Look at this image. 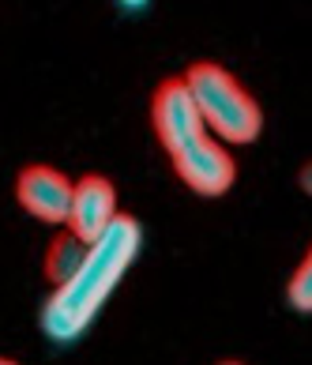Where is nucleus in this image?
I'll use <instances>...</instances> for the list:
<instances>
[{
	"label": "nucleus",
	"mask_w": 312,
	"mask_h": 365,
	"mask_svg": "<svg viewBox=\"0 0 312 365\" xmlns=\"http://www.w3.org/2000/svg\"><path fill=\"white\" fill-rule=\"evenodd\" d=\"M151 120L158 132V143L177 170V178L196 196H222L237 178V162L222 147V140L203 125L196 110V98L188 91L184 76L162 79L151 102Z\"/></svg>",
	"instance_id": "f03ea898"
},
{
	"label": "nucleus",
	"mask_w": 312,
	"mask_h": 365,
	"mask_svg": "<svg viewBox=\"0 0 312 365\" xmlns=\"http://www.w3.org/2000/svg\"><path fill=\"white\" fill-rule=\"evenodd\" d=\"M72 188L76 181H68L61 170L53 166H26L16 178V196L19 204L34 215L38 222L49 226H68V211H72Z\"/></svg>",
	"instance_id": "20e7f679"
},
{
	"label": "nucleus",
	"mask_w": 312,
	"mask_h": 365,
	"mask_svg": "<svg viewBox=\"0 0 312 365\" xmlns=\"http://www.w3.org/2000/svg\"><path fill=\"white\" fill-rule=\"evenodd\" d=\"M120 4H125V8H143L147 0H120Z\"/></svg>",
	"instance_id": "1a4fd4ad"
},
{
	"label": "nucleus",
	"mask_w": 312,
	"mask_h": 365,
	"mask_svg": "<svg viewBox=\"0 0 312 365\" xmlns=\"http://www.w3.org/2000/svg\"><path fill=\"white\" fill-rule=\"evenodd\" d=\"M286 297H290V305L297 313H312V245L305 252V260L297 264V272L286 287Z\"/></svg>",
	"instance_id": "0eeeda50"
},
{
	"label": "nucleus",
	"mask_w": 312,
	"mask_h": 365,
	"mask_svg": "<svg viewBox=\"0 0 312 365\" xmlns=\"http://www.w3.org/2000/svg\"><path fill=\"white\" fill-rule=\"evenodd\" d=\"M0 365H19V361H11V358H0Z\"/></svg>",
	"instance_id": "9d476101"
},
{
	"label": "nucleus",
	"mask_w": 312,
	"mask_h": 365,
	"mask_svg": "<svg viewBox=\"0 0 312 365\" xmlns=\"http://www.w3.org/2000/svg\"><path fill=\"white\" fill-rule=\"evenodd\" d=\"M219 365H241V361H219Z\"/></svg>",
	"instance_id": "9b49d317"
},
{
	"label": "nucleus",
	"mask_w": 312,
	"mask_h": 365,
	"mask_svg": "<svg viewBox=\"0 0 312 365\" xmlns=\"http://www.w3.org/2000/svg\"><path fill=\"white\" fill-rule=\"evenodd\" d=\"M301 188H305V192L312 196V162H308V166L301 170Z\"/></svg>",
	"instance_id": "6e6552de"
},
{
	"label": "nucleus",
	"mask_w": 312,
	"mask_h": 365,
	"mask_svg": "<svg viewBox=\"0 0 312 365\" xmlns=\"http://www.w3.org/2000/svg\"><path fill=\"white\" fill-rule=\"evenodd\" d=\"M143 245V230L132 215H117L113 226L87 249L79 272L53 287V294L42 305V331L53 343H72L79 339L94 317L102 313V305L110 302V294L120 287V279L132 267V260L140 256Z\"/></svg>",
	"instance_id": "f257e3e1"
},
{
	"label": "nucleus",
	"mask_w": 312,
	"mask_h": 365,
	"mask_svg": "<svg viewBox=\"0 0 312 365\" xmlns=\"http://www.w3.org/2000/svg\"><path fill=\"white\" fill-rule=\"evenodd\" d=\"M184 83L196 98V110L222 143H252L264 128V113L256 98L229 76L222 64L196 61L184 72Z\"/></svg>",
	"instance_id": "7ed1b4c3"
},
{
	"label": "nucleus",
	"mask_w": 312,
	"mask_h": 365,
	"mask_svg": "<svg viewBox=\"0 0 312 365\" xmlns=\"http://www.w3.org/2000/svg\"><path fill=\"white\" fill-rule=\"evenodd\" d=\"M117 219V188L110 178H102V173H87V178H79L76 188H72V211H68V230L79 234L94 245L105 230L113 226Z\"/></svg>",
	"instance_id": "39448f33"
},
{
	"label": "nucleus",
	"mask_w": 312,
	"mask_h": 365,
	"mask_svg": "<svg viewBox=\"0 0 312 365\" xmlns=\"http://www.w3.org/2000/svg\"><path fill=\"white\" fill-rule=\"evenodd\" d=\"M87 241L72 234V230H64V234H57L49 241V249H46V279L53 282V287H61V282H68L76 272H79V264H83V256H87Z\"/></svg>",
	"instance_id": "423d86ee"
}]
</instances>
